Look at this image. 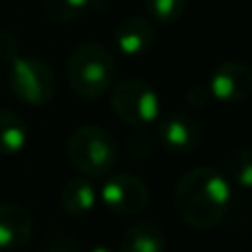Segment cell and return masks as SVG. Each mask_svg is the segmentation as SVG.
<instances>
[{
  "instance_id": "obj_1",
  "label": "cell",
  "mask_w": 252,
  "mask_h": 252,
  "mask_svg": "<svg viewBox=\"0 0 252 252\" xmlns=\"http://www.w3.org/2000/svg\"><path fill=\"white\" fill-rule=\"evenodd\" d=\"M175 210L186 226L210 230L219 226L230 210V182L210 166H197L179 177L175 186Z\"/></svg>"
},
{
  "instance_id": "obj_2",
  "label": "cell",
  "mask_w": 252,
  "mask_h": 252,
  "mask_svg": "<svg viewBox=\"0 0 252 252\" xmlns=\"http://www.w3.org/2000/svg\"><path fill=\"white\" fill-rule=\"evenodd\" d=\"M115 58L109 47L100 42H82L71 51L66 62V80L75 95L97 100L113 84Z\"/></svg>"
},
{
  "instance_id": "obj_3",
  "label": "cell",
  "mask_w": 252,
  "mask_h": 252,
  "mask_svg": "<svg viewBox=\"0 0 252 252\" xmlns=\"http://www.w3.org/2000/svg\"><path fill=\"white\" fill-rule=\"evenodd\" d=\"M66 155L75 170H80L84 177H104L118 164L120 146L106 128L84 124L71 133L66 142Z\"/></svg>"
},
{
  "instance_id": "obj_4",
  "label": "cell",
  "mask_w": 252,
  "mask_h": 252,
  "mask_svg": "<svg viewBox=\"0 0 252 252\" xmlns=\"http://www.w3.org/2000/svg\"><path fill=\"white\" fill-rule=\"evenodd\" d=\"M111 109L124 124L133 128H146L161 115V100L148 82L139 78H126L111 89Z\"/></svg>"
},
{
  "instance_id": "obj_5",
  "label": "cell",
  "mask_w": 252,
  "mask_h": 252,
  "mask_svg": "<svg viewBox=\"0 0 252 252\" xmlns=\"http://www.w3.org/2000/svg\"><path fill=\"white\" fill-rule=\"evenodd\" d=\"M7 82L11 93L29 106H44L56 97L58 82L53 69L40 58L18 56L9 64Z\"/></svg>"
},
{
  "instance_id": "obj_6",
  "label": "cell",
  "mask_w": 252,
  "mask_h": 252,
  "mask_svg": "<svg viewBox=\"0 0 252 252\" xmlns=\"http://www.w3.org/2000/svg\"><path fill=\"white\" fill-rule=\"evenodd\" d=\"M100 199L106 210L120 217H135L148 206L151 192L142 177L133 173H115L102 184Z\"/></svg>"
},
{
  "instance_id": "obj_7",
  "label": "cell",
  "mask_w": 252,
  "mask_h": 252,
  "mask_svg": "<svg viewBox=\"0 0 252 252\" xmlns=\"http://www.w3.org/2000/svg\"><path fill=\"white\" fill-rule=\"evenodd\" d=\"M210 97L223 104H239L252 91V71L239 60H228L213 71L208 82Z\"/></svg>"
},
{
  "instance_id": "obj_8",
  "label": "cell",
  "mask_w": 252,
  "mask_h": 252,
  "mask_svg": "<svg viewBox=\"0 0 252 252\" xmlns=\"http://www.w3.org/2000/svg\"><path fill=\"white\" fill-rule=\"evenodd\" d=\"M159 142L170 153H192L204 144V126L192 115L170 113L159 122Z\"/></svg>"
},
{
  "instance_id": "obj_9",
  "label": "cell",
  "mask_w": 252,
  "mask_h": 252,
  "mask_svg": "<svg viewBox=\"0 0 252 252\" xmlns=\"http://www.w3.org/2000/svg\"><path fill=\"white\" fill-rule=\"evenodd\" d=\"M113 42L122 56L139 58L151 51L155 42V27L144 16H128L115 27Z\"/></svg>"
},
{
  "instance_id": "obj_10",
  "label": "cell",
  "mask_w": 252,
  "mask_h": 252,
  "mask_svg": "<svg viewBox=\"0 0 252 252\" xmlns=\"http://www.w3.org/2000/svg\"><path fill=\"white\" fill-rule=\"evenodd\" d=\"M33 219L20 204H0V252L18 250L29 241Z\"/></svg>"
},
{
  "instance_id": "obj_11",
  "label": "cell",
  "mask_w": 252,
  "mask_h": 252,
  "mask_svg": "<svg viewBox=\"0 0 252 252\" xmlns=\"http://www.w3.org/2000/svg\"><path fill=\"white\" fill-rule=\"evenodd\" d=\"M97 204V192L87 177H71L60 188V206L71 217H87Z\"/></svg>"
},
{
  "instance_id": "obj_12",
  "label": "cell",
  "mask_w": 252,
  "mask_h": 252,
  "mask_svg": "<svg viewBox=\"0 0 252 252\" xmlns=\"http://www.w3.org/2000/svg\"><path fill=\"white\" fill-rule=\"evenodd\" d=\"M120 252H166V235L153 221H135L122 235Z\"/></svg>"
},
{
  "instance_id": "obj_13",
  "label": "cell",
  "mask_w": 252,
  "mask_h": 252,
  "mask_svg": "<svg viewBox=\"0 0 252 252\" xmlns=\"http://www.w3.org/2000/svg\"><path fill=\"white\" fill-rule=\"evenodd\" d=\"M27 122L9 109H0V155H16L27 146Z\"/></svg>"
},
{
  "instance_id": "obj_14",
  "label": "cell",
  "mask_w": 252,
  "mask_h": 252,
  "mask_svg": "<svg viewBox=\"0 0 252 252\" xmlns=\"http://www.w3.org/2000/svg\"><path fill=\"white\" fill-rule=\"evenodd\" d=\"M40 7L49 20L69 25L91 11L93 0H40Z\"/></svg>"
},
{
  "instance_id": "obj_15",
  "label": "cell",
  "mask_w": 252,
  "mask_h": 252,
  "mask_svg": "<svg viewBox=\"0 0 252 252\" xmlns=\"http://www.w3.org/2000/svg\"><path fill=\"white\" fill-rule=\"evenodd\" d=\"M148 16L157 22H177L186 11V0H144Z\"/></svg>"
},
{
  "instance_id": "obj_16",
  "label": "cell",
  "mask_w": 252,
  "mask_h": 252,
  "mask_svg": "<svg viewBox=\"0 0 252 252\" xmlns=\"http://www.w3.org/2000/svg\"><path fill=\"white\" fill-rule=\"evenodd\" d=\"M230 173H232V179L239 188L248 190L252 186V153L248 146H241L239 151L232 155L230 159Z\"/></svg>"
},
{
  "instance_id": "obj_17",
  "label": "cell",
  "mask_w": 252,
  "mask_h": 252,
  "mask_svg": "<svg viewBox=\"0 0 252 252\" xmlns=\"http://www.w3.org/2000/svg\"><path fill=\"white\" fill-rule=\"evenodd\" d=\"M126 144H128V153L139 161L151 157V153H153V139L144 128H135Z\"/></svg>"
},
{
  "instance_id": "obj_18",
  "label": "cell",
  "mask_w": 252,
  "mask_h": 252,
  "mask_svg": "<svg viewBox=\"0 0 252 252\" xmlns=\"http://www.w3.org/2000/svg\"><path fill=\"white\" fill-rule=\"evenodd\" d=\"M20 56V40L7 29H0V62L11 64Z\"/></svg>"
},
{
  "instance_id": "obj_19",
  "label": "cell",
  "mask_w": 252,
  "mask_h": 252,
  "mask_svg": "<svg viewBox=\"0 0 252 252\" xmlns=\"http://www.w3.org/2000/svg\"><path fill=\"white\" fill-rule=\"evenodd\" d=\"M208 100H210V91L204 84H195V87H190L186 93V102L192 109H204V106L208 104Z\"/></svg>"
},
{
  "instance_id": "obj_20",
  "label": "cell",
  "mask_w": 252,
  "mask_h": 252,
  "mask_svg": "<svg viewBox=\"0 0 252 252\" xmlns=\"http://www.w3.org/2000/svg\"><path fill=\"white\" fill-rule=\"evenodd\" d=\"M47 252H80V250H78V246L71 239H66V237H60V239L56 237V239L49 244Z\"/></svg>"
},
{
  "instance_id": "obj_21",
  "label": "cell",
  "mask_w": 252,
  "mask_h": 252,
  "mask_svg": "<svg viewBox=\"0 0 252 252\" xmlns=\"http://www.w3.org/2000/svg\"><path fill=\"white\" fill-rule=\"evenodd\" d=\"M89 252H115L113 248H109V246H104V244H100V246H93Z\"/></svg>"
}]
</instances>
